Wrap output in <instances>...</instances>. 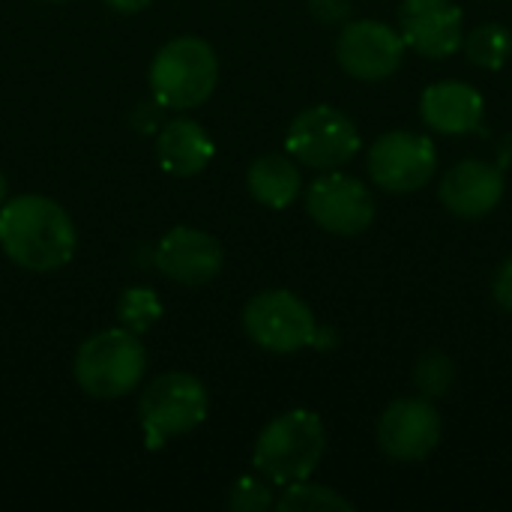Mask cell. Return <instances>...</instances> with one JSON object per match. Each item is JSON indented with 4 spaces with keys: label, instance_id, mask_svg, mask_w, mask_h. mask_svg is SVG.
<instances>
[{
    "label": "cell",
    "instance_id": "1",
    "mask_svg": "<svg viewBox=\"0 0 512 512\" xmlns=\"http://www.w3.org/2000/svg\"><path fill=\"white\" fill-rule=\"evenodd\" d=\"M72 216L45 195H18L0 207V249L27 273H54L75 255Z\"/></svg>",
    "mask_w": 512,
    "mask_h": 512
},
{
    "label": "cell",
    "instance_id": "2",
    "mask_svg": "<svg viewBox=\"0 0 512 512\" xmlns=\"http://www.w3.org/2000/svg\"><path fill=\"white\" fill-rule=\"evenodd\" d=\"M327 453V429L315 411L294 408L264 426L255 441L252 465L273 486L309 480Z\"/></svg>",
    "mask_w": 512,
    "mask_h": 512
},
{
    "label": "cell",
    "instance_id": "3",
    "mask_svg": "<svg viewBox=\"0 0 512 512\" xmlns=\"http://www.w3.org/2000/svg\"><path fill=\"white\" fill-rule=\"evenodd\" d=\"M219 84V57L198 36L165 42L150 63V93L159 108L189 111L204 105Z\"/></svg>",
    "mask_w": 512,
    "mask_h": 512
},
{
    "label": "cell",
    "instance_id": "4",
    "mask_svg": "<svg viewBox=\"0 0 512 512\" xmlns=\"http://www.w3.org/2000/svg\"><path fill=\"white\" fill-rule=\"evenodd\" d=\"M144 369H147V354L141 339L126 327H111L90 336L78 348L72 375L87 396L120 399L138 390Z\"/></svg>",
    "mask_w": 512,
    "mask_h": 512
},
{
    "label": "cell",
    "instance_id": "5",
    "mask_svg": "<svg viewBox=\"0 0 512 512\" xmlns=\"http://www.w3.org/2000/svg\"><path fill=\"white\" fill-rule=\"evenodd\" d=\"M210 396L204 384L186 372H168L150 381L138 402L141 429L150 450H159L171 438L189 435L207 420Z\"/></svg>",
    "mask_w": 512,
    "mask_h": 512
},
{
    "label": "cell",
    "instance_id": "6",
    "mask_svg": "<svg viewBox=\"0 0 512 512\" xmlns=\"http://www.w3.org/2000/svg\"><path fill=\"white\" fill-rule=\"evenodd\" d=\"M360 144L363 141L354 120L333 105H309L285 132L288 153L315 171H336L348 165L360 153Z\"/></svg>",
    "mask_w": 512,
    "mask_h": 512
},
{
    "label": "cell",
    "instance_id": "7",
    "mask_svg": "<svg viewBox=\"0 0 512 512\" xmlns=\"http://www.w3.org/2000/svg\"><path fill=\"white\" fill-rule=\"evenodd\" d=\"M246 336L270 354H297L318 339V324L303 297L285 288L255 294L243 309Z\"/></svg>",
    "mask_w": 512,
    "mask_h": 512
},
{
    "label": "cell",
    "instance_id": "8",
    "mask_svg": "<svg viewBox=\"0 0 512 512\" xmlns=\"http://www.w3.org/2000/svg\"><path fill=\"white\" fill-rule=\"evenodd\" d=\"M366 168L378 189L390 195H411L435 177L438 147L429 135L393 129L372 141Z\"/></svg>",
    "mask_w": 512,
    "mask_h": 512
},
{
    "label": "cell",
    "instance_id": "9",
    "mask_svg": "<svg viewBox=\"0 0 512 512\" xmlns=\"http://www.w3.org/2000/svg\"><path fill=\"white\" fill-rule=\"evenodd\" d=\"M306 213L336 237H357L375 222L372 189L345 171H324L306 192Z\"/></svg>",
    "mask_w": 512,
    "mask_h": 512
},
{
    "label": "cell",
    "instance_id": "10",
    "mask_svg": "<svg viewBox=\"0 0 512 512\" xmlns=\"http://www.w3.org/2000/svg\"><path fill=\"white\" fill-rule=\"evenodd\" d=\"M444 435V423L432 399L408 396L387 405L378 420V447L387 459L411 465L429 459Z\"/></svg>",
    "mask_w": 512,
    "mask_h": 512
},
{
    "label": "cell",
    "instance_id": "11",
    "mask_svg": "<svg viewBox=\"0 0 512 512\" xmlns=\"http://www.w3.org/2000/svg\"><path fill=\"white\" fill-rule=\"evenodd\" d=\"M336 60L357 81H384L402 66L405 39L387 21H348L336 39Z\"/></svg>",
    "mask_w": 512,
    "mask_h": 512
},
{
    "label": "cell",
    "instance_id": "12",
    "mask_svg": "<svg viewBox=\"0 0 512 512\" xmlns=\"http://www.w3.org/2000/svg\"><path fill=\"white\" fill-rule=\"evenodd\" d=\"M399 33L420 57L447 60L462 51L465 15L456 0H402Z\"/></svg>",
    "mask_w": 512,
    "mask_h": 512
},
{
    "label": "cell",
    "instance_id": "13",
    "mask_svg": "<svg viewBox=\"0 0 512 512\" xmlns=\"http://www.w3.org/2000/svg\"><path fill=\"white\" fill-rule=\"evenodd\" d=\"M153 264L165 279L195 288L213 282L222 273L225 252L213 234L189 225H177L156 243Z\"/></svg>",
    "mask_w": 512,
    "mask_h": 512
},
{
    "label": "cell",
    "instance_id": "14",
    "mask_svg": "<svg viewBox=\"0 0 512 512\" xmlns=\"http://www.w3.org/2000/svg\"><path fill=\"white\" fill-rule=\"evenodd\" d=\"M507 192L504 171L486 159H462L441 180V201L459 219L489 216Z\"/></svg>",
    "mask_w": 512,
    "mask_h": 512
},
{
    "label": "cell",
    "instance_id": "15",
    "mask_svg": "<svg viewBox=\"0 0 512 512\" xmlns=\"http://www.w3.org/2000/svg\"><path fill=\"white\" fill-rule=\"evenodd\" d=\"M483 114H486L483 93L459 78L432 81L420 96L423 123L441 135H468L480 129Z\"/></svg>",
    "mask_w": 512,
    "mask_h": 512
},
{
    "label": "cell",
    "instance_id": "16",
    "mask_svg": "<svg viewBox=\"0 0 512 512\" xmlns=\"http://www.w3.org/2000/svg\"><path fill=\"white\" fill-rule=\"evenodd\" d=\"M213 138L207 129L189 117L168 120L156 135V159L162 171L174 177H195L213 162Z\"/></svg>",
    "mask_w": 512,
    "mask_h": 512
},
{
    "label": "cell",
    "instance_id": "17",
    "mask_svg": "<svg viewBox=\"0 0 512 512\" xmlns=\"http://www.w3.org/2000/svg\"><path fill=\"white\" fill-rule=\"evenodd\" d=\"M246 186L258 204H264L270 210H285L297 201V195L303 189V177H300L294 156L264 153L249 165Z\"/></svg>",
    "mask_w": 512,
    "mask_h": 512
},
{
    "label": "cell",
    "instance_id": "18",
    "mask_svg": "<svg viewBox=\"0 0 512 512\" xmlns=\"http://www.w3.org/2000/svg\"><path fill=\"white\" fill-rule=\"evenodd\" d=\"M462 51L465 57L480 66V69H501L512 54V30L498 24V21H486V24H477L474 30L465 33V42H462Z\"/></svg>",
    "mask_w": 512,
    "mask_h": 512
},
{
    "label": "cell",
    "instance_id": "19",
    "mask_svg": "<svg viewBox=\"0 0 512 512\" xmlns=\"http://www.w3.org/2000/svg\"><path fill=\"white\" fill-rule=\"evenodd\" d=\"M282 498H276V510L279 512H351L354 504L339 495L336 489L300 480L291 486H282Z\"/></svg>",
    "mask_w": 512,
    "mask_h": 512
},
{
    "label": "cell",
    "instance_id": "20",
    "mask_svg": "<svg viewBox=\"0 0 512 512\" xmlns=\"http://www.w3.org/2000/svg\"><path fill=\"white\" fill-rule=\"evenodd\" d=\"M117 315H120V327L132 330L135 336L147 333L156 327V321L162 318V300L153 288H126L120 294L117 303Z\"/></svg>",
    "mask_w": 512,
    "mask_h": 512
},
{
    "label": "cell",
    "instance_id": "21",
    "mask_svg": "<svg viewBox=\"0 0 512 512\" xmlns=\"http://www.w3.org/2000/svg\"><path fill=\"white\" fill-rule=\"evenodd\" d=\"M414 387L426 399H444L456 384V363L444 351H429L414 363Z\"/></svg>",
    "mask_w": 512,
    "mask_h": 512
},
{
    "label": "cell",
    "instance_id": "22",
    "mask_svg": "<svg viewBox=\"0 0 512 512\" xmlns=\"http://www.w3.org/2000/svg\"><path fill=\"white\" fill-rule=\"evenodd\" d=\"M228 507L234 512H264L276 507V495H273V483L258 477H240L231 486L228 495Z\"/></svg>",
    "mask_w": 512,
    "mask_h": 512
},
{
    "label": "cell",
    "instance_id": "23",
    "mask_svg": "<svg viewBox=\"0 0 512 512\" xmlns=\"http://www.w3.org/2000/svg\"><path fill=\"white\" fill-rule=\"evenodd\" d=\"M309 9L324 24H342L351 15V0H309Z\"/></svg>",
    "mask_w": 512,
    "mask_h": 512
},
{
    "label": "cell",
    "instance_id": "24",
    "mask_svg": "<svg viewBox=\"0 0 512 512\" xmlns=\"http://www.w3.org/2000/svg\"><path fill=\"white\" fill-rule=\"evenodd\" d=\"M492 297H495V303H498L504 312H512V255L498 267V273H495Z\"/></svg>",
    "mask_w": 512,
    "mask_h": 512
},
{
    "label": "cell",
    "instance_id": "25",
    "mask_svg": "<svg viewBox=\"0 0 512 512\" xmlns=\"http://www.w3.org/2000/svg\"><path fill=\"white\" fill-rule=\"evenodd\" d=\"M114 12H120V15H135V12H141V9H147L150 6V0H105Z\"/></svg>",
    "mask_w": 512,
    "mask_h": 512
},
{
    "label": "cell",
    "instance_id": "26",
    "mask_svg": "<svg viewBox=\"0 0 512 512\" xmlns=\"http://www.w3.org/2000/svg\"><path fill=\"white\" fill-rule=\"evenodd\" d=\"M6 201V180H3V174H0V204Z\"/></svg>",
    "mask_w": 512,
    "mask_h": 512
},
{
    "label": "cell",
    "instance_id": "27",
    "mask_svg": "<svg viewBox=\"0 0 512 512\" xmlns=\"http://www.w3.org/2000/svg\"><path fill=\"white\" fill-rule=\"evenodd\" d=\"M48 3H66V0H48Z\"/></svg>",
    "mask_w": 512,
    "mask_h": 512
}]
</instances>
